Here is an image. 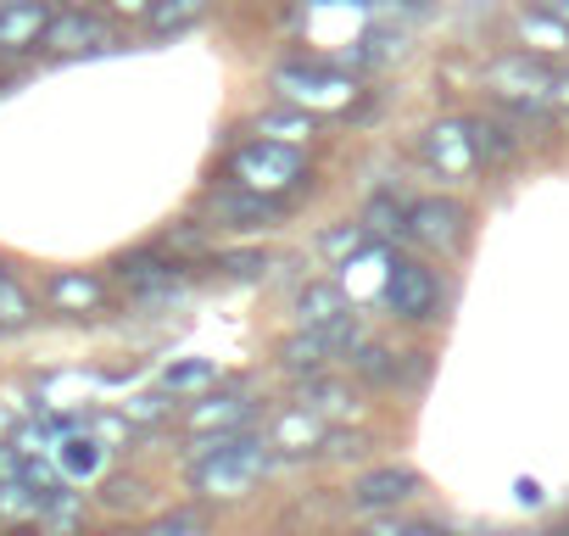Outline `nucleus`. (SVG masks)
Masks as SVG:
<instances>
[{
    "label": "nucleus",
    "mask_w": 569,
    "mask_h": 536,
    "mask_svg": "<svg viewBox=\"0 0 569 536\" xmlns=\"http://www.w3.org/2000/svg\"><path fill=\"white\" fill-rule=\"evenodd\" d=\"M268 464H273V441L268 436L234 430V436L201 441V458L190 464V492L207 497V503H240L268 475Z\"/></svg>",
    "instance_id": "obj_1"
},
{
    "label": "nucleus",
    "mask_w": 569,
    "mask_h": 536,
    "mask_svg": "<svg viewBox=\"0 0 569 536\" xmlns=\"http://www.w3.org/2000/svg\"><path fill=\"white\" fill-rule=\"evenodd\" d=\"M486 90L497 96V107L508 112H552L558 96V68L541 62V51H508L497 62H486Z\"/></svg>",
    "instance_id": "obj_2"
},
{
    "label": "nucleus",
    "mask_w": 569,
    "mask_h": 536,
    "mask_svg": "<svg viewBox=\"0 0 569 536\" xmlns=\"http://www.w3.org/2000/svg\"><path fill=\"white\" fill-rule=\"evenodd\" d=\"M273 96L279 101H297L313 118H341L358 101V79L336 62H291V68H273Z\"/></svg>",
    "instance_id": "obj_3"
},
{
    "label": "nucleus",
    "mask_w": 569,
    "mask_h": 536,
    "mask_svg": "<svg viewBox=\"0 0 569 536\" xmlns=\"http://www.w3.org/2000/svg\"><path fill=\"white\" fill-rule=\"evenodd\" d=\"M229 179L246 185V190H262V196H291L302 179H308V157L302 146H284V140H246L234 157H229Z\"/></svg>",
    "instance_id": "obj_4"
},
{
    "label": "nucleus",
    "mask_w": 569,
    "mask_h": 536,
    "mask_svg": "<svg viewBox=\"0 0 569 536\" xmlns=\"http://www.w3.org/2000/svg\"><path fill=\"white\" fill-rule=\"evenodd\" d=\"M419 157L436 179L458 185L469 173H480V140H475V118H436L425 135H419Z\"/></svg>",
    "instance_id": "obj_5"
},
{
    "label": "nucleus",
    "mask_w": 569,
    "mask_h": 536,
    "mask_svg": "<svg viewBox=\"0 0 569 536\" xmlns=\"http://www.w3.org/2000/svg\"><path fill=\"white\" fill-rule=\"evenodd\" d=\"M380 302H386L397 319L425 325V319H436L441 286H436V275H430L419 257H397V262L386 268V280H380Z\"/></svg>",
    "instance_id": "obj_6"
},
{
    "label": "nucleus",
    "mask_w": 569,
    "mask_h": 536,
    "mask_svg": "<svg viewBox=\"0 0 569 536\" xmlns=\"http://www.w3.org/2000/svg\"><path fill=\"white\" fill-rule=\"evenodd\" d=\"M297 319L313 325V330H330L347 353L363 341V336H358V308H352V297H347L336 280H308V286L297 291Z\"/></svg>",
    "instance_id": "obj_7"
},
{
    "label": "nucleus",
    "mask_w": 569,
    "mask_h": 536,
    "mask_svg": "<svg viewBox=\"0 0 569 536\" xmlns=\"http://www.w3.org/2000/svg\"><path fill=\"white\" fill-rule=\"evenodd\" d=\"M413 246L425 251H458L463 235H469V212L452 201V196H425L408 207V229H402Z\"/></svg>",
    "instance_id": "obj_8"
},
{
    "label": "nucleus",
    "mask_w": 569,
    "mask_h": 536,
    "mask_svg": "<svg viewBox=\"0 0 569 536\" xmlns=\"http://www.w3.org/2000/svg\"><path fill=\"white\" fill-rule=\"evenodd\" d=\"M251 414H257V403H251L246 391H201V397L184 408V430H190L196 441H218V436L246 430Z\"/></svg>",
    "instance_id": "obj_9"
},
{
    "label": "nucleus",
    "mask_w": 569,
    "mask_h": 536,
    "mask_svg": "<svg viewBox=\"0 0 569 536\" xmlns=\"http://www.w3.org/2000/svg\"><path fill=\"white\" fill-rule=\"evenodd\" d=\"M419 492H425L419 469H408V464H380V469H369V475L352 480V508L386 514V508H397V503H413Z\"/></svg>",
    "instance_id": "obj_10"
},
{
    "label": "nucleus",
    "mask_w": 569,
    "mask_h": 536,
    "mask_svg": "<svg viewBox=\"0 0 569 536\" xmlns=\"http://www.w3.org/2000/svg\"><path fill=\"white\" fill-rule=\"evenodd\" d=\"M325 414H313L308 403H291V408H279L273 425H268V441H273V458H313L325 453Z\"/></svg>",
    "instance_id": "obj_11"
},
{
    "label": "nucleus",
    "mask_w": 569,
    "mask_h": 536,
    "mask_svg": "<svg viewBox=\"0 0 569 536\" xmlns=\"http://www.w3.org/2000/svg\"><path fill=\"white\" fill-rule=\"evenodd\" d=\"M207 212L218 218V229H268L279 218V196H262V190H246V185H223L207 196Z\"/></svg>",
    "instance_id": "obj_12"
},
{
    "label": "nucleus",
    "mask_w": 569,
    "mask_h": 536,
    "mask_svg": "<svg viewBox=\"0 0 569 536\" xmlns=\"http://www.w3.org/2000/svg\"><path fill=\"white\" fill-rule=\"evenodd\" d=\"M51 18H57L51 0H7V7H0V57H18V51L46 46Z\"/></svg>",
    "instance_id": "obj_13"
},
{
    "label": "nucleus",
    "mask_w": 569,
    "mask_h": 536,
    "mask_svg": "<svg viewBox=\"0 0 569 536\" xmlns=\"http://www.w3.org/2000/svg\"><path fill=\"white\" fill-rule=\"evenodd\" d=\"M46 302L62 319H90L107 302V286H101V275H90V268H57V275L46 280Z\"/></svg>",
    "instance_id": "obj_14"
},
{
    "label": "nucleus",
    "mask_w": 569,
    "mask_h": 536,
    "mask_svg": "<svg viewBox=\"0 0 569 536\" xmlns=\"http://www.w3.org/2000/svg\"><path fill=\"white\" fill-rule=\"evenodd\" d=\"M341 353H347V347H341L330 330H313V325H302V330H291V336L279 341V364L291 369L297 380H308V375H325V369H330Z\"/></svg>",
    "instance_id": "obj_15"
},
{
    "label": "nucleus",
    "mask_w": 569,
    "mask_h": 536,
    "mask_svg": "<svg viewBox=\"0 0 569 536\" xmlns=\"http://www.w3.org/2000/svg\"><path fill=\"white\" fill-rule=\"evenodd\" d=\"M101 46H107V18L101 12L68 7L46 29V51H57V57H84V51H101Z\"/></svg>",
    "instance_id": "obj_16"
},
{
    "label": "nucleus",
    "mask_w": 569,
    "mask_h": 536,
    "mask_svg": "<svg viewBox=\"0 0 569 536\" xmlns=\"http://www.w3.org/2000/svg\"><path fill=\"white\" fill-rule=\"evenodd\" d=\"M118 275H123V286H134V297H146V302H157V297H173V291H179V268H173V262H162V257H151V251L118 257Z\"/></svg>",
    "instance_id": "obj_17"
},
{
    "label": "nucleus",
    "mask_w": 569,
    "mask_h": 536,
    "mask_svg": "<svg viewBox=\"0 0 569 536\" xmlns=\"http://www.w3.org/2000/svg\"><path fill=\"white\" fill-rule=\"evenodd\" d=\"M107 441L84 425V430H73V436H62V447H57V458H62V475L68 480H96L101 469H107Z\"/></svg>",
    "instance_id": "obj_18"
},
{
    "label": "nucleus",
    "mask_w": 569,
    "mask_h": 536,
    "mask_svg": "<svg viewBox=\"0 0 569 536\" xmlns=\"http://www.w3.org/2000/svg\"><path fill=\"white\" fill-rule=\"evenodd\" d=\"M251 129L268 135V140H284V146H308L313 140V112L297 107V101H279V107H262L251 118Z\"/></svg>",
    "instance_id": "obj_19"
},
{
    "label": "nucleus",
    "mask_w": 569,
    "mask_h": 536,
    "mask_svg": "<svg viewBox=\"0 0 569 536\" xmlns=\"http://www.w3.org/2000/svg\"><path fill=\"white\" fill-rule=\"evenodd\" d=\"M212 12V0H151V12H146V29L157 40H173L184 29H196L201 18Z\"/></svg>",
    "instance_id": "obj_20"
},
{
    "label": "nucleus",
    "mask_w": 569,
    "mask_h": 536,
    "mask_svg": "<svg viewBox=\"0 0 569 536\" xmlns=\"http://www.w3.org/2000/svg\"><path fill=\"white\" fill-rule=\"evenodd\" d=\"M302 403H308L313 414H325V419H352V408H358L352 386H347V380H336L330 369L302 380Z\"/></svg>",
    "instance_id": "obj_21"
},
{
    "label": "nucleus",
    "mask_w": 569,
    "mask_h": 536,
    "mask_svg": "<svg viewBox=\"0 0 569 536\" xmlns=\"http://www.w3.org/2000/svg\"><path fill=\"white\" fill-rule=\"evenodd\" d=\"M347 358H352V375H363L369 386H402V358L408 353H391L380 341H358Z\"/></svg>",
    "instance_id": "obj_22"
},
{
    "label": "nucleus",
    "mask_w": 569,
    "mask_h": 536,
    "mask_svg": "<svg viewBox=\"0 0 569 536\" xmlns=\"http://www.w3.org/2000/svg\"><path fill=\"white\" fill-rule=\"evenodd\" d=\"M519 40H525V51H569V23L541 12L530 0V7L519 12Z\"/></svg>",
    "instance_id": "obj_23"
},
{
    "label": "nucleus",
    "mask_w": 569,
    "mask_h": 536,
    "mask_svg": "<svg viewBox=\"0 0 569 536\" xmlns=\"http://www.w3.org/2000/svg\"><path fill=\"white\" fill-rule=\"evenodd\" d=\"M23 325H34V297L12 275V262L0 257V330H23Z\"/></svg>",
    "instance_id": "obj_24"
},
{
    "label": "nucleus",
    "mask_w": 569,
    "mask_h": 536,
    "mask_svg": "<svg viewBox=\"0 0 569 536\" xmlns=\"http://www.w3.org/2000/svg\"><path fill=\"white\" fill-rule=\"evenodd\" d=\"M475 140H480V162L486 168H497V162H513L519 157V129L513 123H502V118H475Z\"/></svg>",
    "instance_id": "obj_25"
},
{
    "label": "nucleus",
    "mask_w": 569,
    "mask_h": 536,
    "mask_svg": "<svg viewBox=\"0 0 569 536\" xmlns=\"http://www.w3.org/2000/svg\"><path fill=\"white\" fill-rule=\"evenodd\" d=\"M0 519H40V486L23 469L0 475Z\"/></svg>",
    "instance_id": "obj_26"
},
{
    "label": "nucleus",
    "mask_w": 569,
    "mask_h": 536,
    "mask_svg": "<svg viewBox=\"0 0 569 536\" xmlns=\"http://www.w3.org/2000/svg\"><path fill=\"white\" fill-rule=\"evenodd\" d=\"M212 380H218V364L212 358H184V364H168L162 369V391H173V397H201Z\"/></svg>",
    "instance_id": "obj_27"
},
{
    "label": "nucleus",
    "mask_w": 569,
    "mask_h": 536,
    "mask_svg": "<svg viewBox=\"0 0 569 536\" xmlns=\"http://www.w3.org/2000/svg\"><path fill=\"white\" fill-rule=\"evenodd\" d=\"M363 224H369V235H375V240L402 235V229H408V207H397L391 196H375V201L363 207Z\"/></svg>",
    "instance_id": "obj_28"
},
{
    "label": "nucleus",
    "mask_w": 569,
    "mask_h": 536,
    "mask_svg": "<svg viewBox=\"0 0 569 536\" xmlns=\"http://www.w3.org/2000/svg\"><path fill=\"white\" fill-rule=\"evenodd\" d=\"M168 397H173V391H162V386H157V391H140V397H129V403H123V414H129L134 425H162V419L173 414V403H168Z\"/></svg>",
    "instance_id": "obj_29"
},
{
    "label": "nucleus",
    "mask_w": 569,
    "mask_h": 536,
    "mask_svg": "<svg viewBox=\"0 0 569 536\" xmlns=\"http://www.w3.org/2000/svg\"><path fill=\"white\" fill-rule=\"evenodd\" d=\"M90 430H96V436H101L107 447H129L140 425H134V419H129V414L118 408V414H96V419H90Z\"/></svg>",
    "instance_id": "obj_30"
},
{
    "label": "nucleus",
    "mask_w": 569,
    "mask_h": 536,
    "mask_svg": "<svg viewBox=\"0 0 569 536\" xmlns=\"http://www.w3.org/2000/svg\"><path fill=\"white\" fill-rule=\"evenodd\" d=\"M101 503H107V508H140V503H146V480H134V475H112V480L101 486Z\"/></svg>",
    "instance_id": "obj_31"
},
{
    "label": "nucleus",
    "mask_w": 569,
    "mask_h": 536,
    "mask_svg": "<svg viewBox=\"0 0 569 536\" xmlns=\"http://www.w3.org/2000/svg\"><path fill=\"white\" fill-rule=\"evenodd\" d=\"M218 268H223L229 280H257L262 268H268V257H262V251H223V257H218Z\"/></svg>",
    "instance_id": "obj_32"
},
{
    "label": "nucleus",
    "mask_w": 569,
    "mask_h": 536,
    "mask_svg": "<svg viewBox=\"0 0 569 536\" xmlns=\"http://www.w3.org/2000/svg\"><path fill=\"white\" fill-rule=\"evenodd\" d=\"M363 447H369V441H363V436H347V430H330V436H325V453H330V458H358Z\"/></svg>",
    "instance_id": "obj_33"
},
{
    "label": "nucleus",
    "mask_w": 569,
    "mask_h": 536,
    "mask_svg": "<svg viewBox=\"0 0 569 536\" xmlns=\"http://www.w3.org/2000/svg\"><path fill=\"white\" fill-rule=\"evenodd\" d=\"M151 530H157V536H173V530H201V514L179 508V514H162V519H157Z\"/></svg>",
    "instance_id": "obj_34"
},
{
    "label": "nucleus",
    "mask_w": 569,
    "mask_h": 536,
    "mask_svg": "<svg viewBox=\"0 0 569 536\" xmlns=\"http://www.w3.org/2000/svg\"><path fill=\"white\" fill-rule=\"evenodd\" d=\"M107 12H112V18H146L151 0H107Z\"/></svg>",
    "instance_id": "obj_35"
},
{
    "label": "nucleus",
    "mask_w": 569,
    "mask_h": 536,
    "mask_svg": "<svg viewBox=\"0 0 569 536\" xmlns=\"http://www.w3.org/2000/svg\"><path fill=\"white\" fill-rule=\"evenodd\" d=\"M552 112H569V73H558V96H552Z\"/></svg>",
    "instance_id": "obj_36"
},
{
    "label": "nucleus",
    "mask_w": 569,
    "mask_h": 536,
    "mask_svg": "<svg viewBox=\"0 0 569 536\" xmlns=\"http://www.w3.org/2000/svg\"><path fill=\"white\" fill-rule=\"evenodd\" d=\"M536 7H541V12H552V18H563V23H569V0H536Z\"/></svg>",
    "instance_id": "obj_37"
},
{
    "label": "nucleus",
    "mask_w": 569,
    "mask_h": 536,
    "mask_svg": "<svg viewBox=\"0 0 569 536\" xmlns=\"http://www.w3.org/2000/svg\"><path fill=\"white\" fill-rule=\"evenodd\" d=\"M12 430H18V419H12V414H7V408H0V441H7V436H12Z\"/></svg>",
    "instance_id": "obj_38"
}]
</instances>
